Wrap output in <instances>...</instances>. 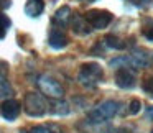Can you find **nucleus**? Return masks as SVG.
<instances>
[{"label": "nucleus", "instance_id": "39448f33", "mask_svg": "<svg viewBox=\"0 0 153 133\" xmlns=\"http://www.w3.org/2000/svg\"><path fill=\"white\" fill-rule=\"evenodd\" d=\"M86 21L89 23L91 28H96V30H104L110 25L112 21V13L107 10H89L86 15H84Z\"/></svg>", "mask_w": 153, "mask_h": 133}, {"label": "nucleus", "instance_id": "6e6552de", "mask_svg": "<svg viewBox=\"0 0 153 133\" xmlns=\"http://www.w3.org/2000/svg\"><path fill=\"white\" fill-rule=\"evenodd\" d=\"M48 43H50V46L54 48V50H63V48L68 44V36L64 35V31L59 30V28H54V30H51V33H50Z\"/></svg>", "mask_w": 153, "mask_h": 133}, {"label": "nucleus", "instance_id": "f3484780", "mask_svg": "<svg viewBox=\"0 0 153 133\" xmlns=\"http://www.w3.org/2000/svg\"><path fill=\"white\" fill-rule=\"evenodd\" d=\"M132 4L138 8H148L153 5V0H132Z\"/></svg>", "mask_w": 153, "mask_h": 133}, {"label": "nucleus", "instance_id": "423d86ee", "mask_svg": "<svg viewBox=\"0 0 153 133\" xmlns=\"http://www.w3.org/2000/svg\"><path fill=\"white\" fill-rule=\"evenodd\" d=\"M135 74L132 72L130 67H119L115 72V82L122 89H132L135 86Z\"/></svg>", "mask_w": 153, "mask_h": 133}, {"label": "nucleus", "instance_id": "20e7f679", "mask_svg": "<svg viewBox=\"0 0 153 133\" xmlns=\"http://www.w3.org/2000/svg\"><path fill=\"white\" fill-rule=\"evenodd\" d=\"M38 87L41 89V92L45 95L51 97V99H61L64 95V90L61 87V84L56 79H53L51 76H46V74L38 77Z\"/></svg>", "mask_w": 153, "mask_h": 133}, {"label": "nucleus", "instance_id": "2eb2a0df", "mask_svg": "<svg viewBox=\"0 0 153 133\" xmlns=\"http://www.w3.org/2000/svg\"><path fill=\"white\" fill-rule=\"evenodd\" d=\"M104 43L107 44L109 48H112V50H125V43H123L122 40H119L117 36H114V35H107L105 38H104Z\"/></svg>", "mask_w": 153, "mask_h": 133}, {"label": "nucleus", "instance_id": "9b49d317", "mask_svg": "<svg viewBox=\"0 0 153 133\" xmlns=\"http://www.w3.org/2000/svg\"><path fill=\"white\" fill-rule=\"evenodd\" d=\"M48 107H50L48 110H50L53 115H68V113L71 112L69 103L64 102V100H61V99H56L54 102H51V105H48Z\"/></svg>", "mask_w": 153, "mask_h": 133}, {"label": "nucleus", "instance_id": "f03ea898", "mask_svg": "<svg viewBox=\"0 0 153 133\" xmlns=\"http://www.w3.org/2000/svg\"><path fill=\"white\" fill-rule=\"evenodd\" d=\"M102 77H104V71L99 64L87 63V64H82V66H81L77 79H79V82L82 84L84 87L92 89V87H96L97 84L102 81Z\"/></svg>", "mask_w": 153, "mask_h": 133}, {"label": "nucleus", "instance_id": "0eeeda50", "mask_svg": "<svg viewBox=\"0 0 153 133\" xmlns=\"http://www.w3.org/2000/svg\"><path fill=\"white\" fill-rule=\"evenodd\" d=\"M0 113H2V117H4L5 120L13 122V120L18 117V113H20V103H18L17 100H13V99L5 100V102L0 105Z\"/></svg>", "mask_w": 153, "mask_h": 133}, {"label": "nucleus", "instance_id": "7ed1b4c3", "mask_svg": "<svg viewBox=\"0 0 153 133\" xmlns=\"http://www.w3.org/2000/svg\"><path fill=\"white\" fill-rule=\"evenodd\" d=\"M25 112L30 117H43L48 112L46 99L38 92H28L25 97Z\"/></svg>", "mask_w": 153, "mask_h": 133}, {"label": "nucleus", "instance_id": "412c9836", "mask_svg": "<svg viewBox=\"0 0 153 133\" xmlns=\"http://www.w3.org/2000/svg\"><path fill=\"white\" fill-rule=\"evenodd\" d=\"M145 115H146V118H148V120H153V105L146 109V113H145Z\"/></svg>", "mask_w": 153, "mask_h": 133}, {"label": "nucleus", "instance_id": "4be33fe9", "mask_svg": "<svg viewBox=\"0 0 153 133\" xmlns=\"http://www.w3.org/2000/svg\"><path fill=\"white\" fill-rule=\"evenodd\" d=\"M152 133H153V132H152Z\"/></svg>", "mask_w": 153, "mask_h": 133}, {"label": "nucleus", "instance_id": "9d476101", "mask_svg": "<svg viewBox=\"0 0 153 133\" xmlns=\"http://www.w3.org/2000/svg\"><path fill=\"white\" fill-rule=\"evenodd\" d=\"M73 30L76 31V33H79V35H89L91 33L89 23H87L86 18L81 17V15H74V18H73Z\"/></svg>", "mask_w": 153, "mask_h": 133}, {"label": "nucleus", "instance_id": "a211bd4d", "mask_svg": "<svg viewBox=\"0 0 153 133\" xmlns=\"http://www.w3.org/2000/svg\"><path fill=\"white\" fill-rule=\"evenodd\" d=\"M143 89H145V92H148L150 95H153V77H150V79H146L145 82H143Z\"/></svg>", "mask_w": 153, "mask_h": 133}, {"label": "nucleus", "instance_id": "dca6fc26", "mask_svg": "<svg viewBox=\"0 0 153 133\" xmlns=\"http://www.w3.org/2000/svg\"><path fill=\"white\" fill-rule=\"evenodd\" d=\"M8 28H10V20H8V17L4 13H0V40L5 38Z\"/></svg>", "mask_w": 153, "mask_h": 133}, {"label": "nucleus", "instance_id": "aec40b11", "mask_svg": "<svg viewBox=\"0 0 153 133\" xmlns=\"http://www.w3.org/2000/svg\"><path fill=\"white\" fill-rule=\"evenodd\" d=\"M143 35H145V38H146V40L153 41V25H152V27H148V28H145Z\"/></svg>", "mask_w": 153, "mask_h": 133}, {"label": "nucleus", "instance_id": "1a4fd4ad", "mask_svg": "<svg viewBox=\"0 0 153 133\" xmlns=\"http://www.w3.org/2000/svg\"><path fill=\"white\" fill-rule=\"evenodd\" d=\"M45 8V4H43V0H28L27 5H25V13L28 15V17H40L41 12H43Z\"/></svg>", "mask_w": 153, "mask_h": 133}, {"label": "nucleus", "instance_id": "f8f14e48", "mask_svg": "<svg viewBox=\"0 0 153 133\" xmlns=\"http://www.w3.org/2000/svg\"><path fill=\"white\" fill-rule=\"evenodd\" d=\"M71 8L69 7H61L59 10H56L54 13V23L59 25V27H66L68 23L71 21Z\"/></svg>", "mask_w": 153, "mask_h": 133}, {"label": "nucleus", "instance_id": "ddd939ff", "mask_svg": "<svg viewBox=\"0 0 153 133\" xmlns=\"http://www.w3.org/2000/svg\"><path fill=\"white\" fill-rule=\"evenodd\" d=\"M12 94H13V89H12L7 76H5V72L0 71V97H8Z\"/></svg>", "mask_w": 153, "mask_h": 133}, {"label": "nucleus", "instance_id": "f257e3e1", "mask_svg": "<svg viewBox=\"0 0 153 133\" xmlns=\"http://www.w3.org/2000/svg\"><path fill=\"white\" fill-rule=\"evenodd\" d=\"M119 109H120V103L117 100H104L100 102L99 105H96L92 110H89L87 113V118H89L91 123H104L107 120L114 118V117L119 113Z\"/></svg>", "mask_w": 153, "mask_h": 133}, {"label": "nucleus", "instance_id": "4468645a", "mask_svg": "<svg viewBox=\"0 0 153 133\" xmlns=\"http://www.w3.org/2000/svg\"><path fill=\"white\" fill-rule=\"evenodd\" d=\"M27 133H63V132L56 125H38V126L30 128Z\"/></svg>", "mask_w": 153, "mask_h": 133}, {"label": "nucleus", "instance_id": "6ab92c4d", "mask_svg": "<svg viewBox=\"0 0 153 133\" xmlns=\"http://www.w3.org/2000/svg\"><path fill=\"white\" fill-rule=\"evenodd\" d=\"M140 107H142L140 100H132V102H130V113H137L140 110Z\"/></svg>", "mask_w": 153, "mask_h": 133}]
</instances>
